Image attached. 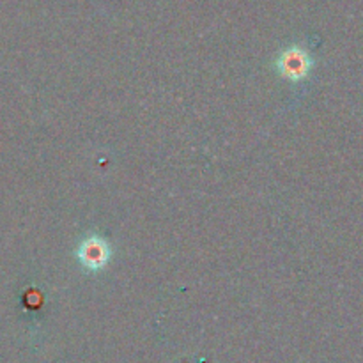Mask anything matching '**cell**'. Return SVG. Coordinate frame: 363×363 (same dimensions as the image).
Masks as SVG:
<instances>
[{
    "mask_svg": "<svg viewBox=\"0 0 363 363\" xmlns=\"http://www.w3.org/2000/svg\"><path fill=\"white\" fill-rule=\"evenodd\" d=\"M78 259L89 269H101L110 259V247L105 240L91 236L84 240L78 248Z\"/></svg>",
    "mask_w": 363,
    "mask_h": 363,
    "instance_id": "2",
    "label": "cell"
},
{
    "mask_svg": "<svg viewBox=\"0 0 363 363\" xmlns=\"http://www.w3.org/2000/svg\"><path fill=\"white\" fill-rule=\"evenodd\" d=\"M311 57L300 46H291V48L284 50L279 57V71L282 77L289 78V80H301L307 77L311 71Z\"/></svg>",
    "mask_w": 363,
    "mask_h": 363,
    "instance_id": "1",
    "label": "cell"
}]
</instances>
